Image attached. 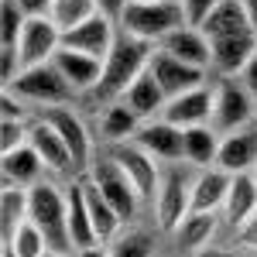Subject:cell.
I'll list each match as a JSON object with an SVG mask.
<instances>
[{
	"label": "cell",
	"instance_id": "cell-1",
	"mask_svg": "<svg viewBox=\"0 0 257 257\" xmlns=\"http://www.w3.org/2000/svg\"><path fill=\"white\" fill-rule=\"evenodd\" d=\"M151 48H155V45L134 38V35H127V31L117 38L113 52H110L106 62H103V76H99L96 89L89 93V96L99 103V110H103V106H110V103H117V99L131 89V82L148 69Z\"/></svg>",
	"mask_w": 257,
	"mask_h": 257
},
{
	"label": "cell",
	"instance_id": "cell-2",
	"mask_svg": "<svg viewBox=\"0 0 257 257\" xmlns=\"http://www.w3.org/2000/svg\"><path fill=\"white\" fill-rule=\"evenodd\" d=\"M65 213H69V189L62 192L52 178H41L38 185L28 189V216L45 230L48 250L76 254V247L69 240V226H65Z\"/></svg>",
	"mask_w": 257,
	"mask_h": 257
},
{
	"label": "cell",
	"instance_id": "cell-3",
	"mask_svg": "<svg viewBox=\"0 0 257 257\" xmlns=\"http://www.w3.org/2000/svg\"><path fill=\"white\" fill-rule=\"evenodd\" d=\"M185 24L189 18H185L182 0H148V4L131 0L120 18V31L148 41V45H158L165 35H172L175 28H185Z\"/></svg>",
	"mask_w": 257,
	"mask_h": 257
},
{
	"label": "cell",
	"instance_id": "cell-4",
	"mask_svg": "<svg viewBox=\"0 0 257 257\" xmlns=\"http://www.w3.org/2000/svg\"><path fill=\"white\" fill-rule=\"evenodd\" d=\"M216 89V99H213V131L216 134H233L240 127L254 123V106L257 99L247 93V86L237 79V76H219V82L213 86Z\"/></svg>",
	"mask_w": 257,
	"mask_h": 257
},
{
	"label": "cell",
	"instance_id": "cell-5",
	"mask_svg": "<svg viewBox=\"0 0 257 257\" xmlns=\"http://www.w3.org/2000/svg\"><path fill=\"white\" fill-rule=\"evenodd\" d=\"M86 178H89L99 192H103V199H106V202H110V206L120 213V219H123V223L138 216L141 192L134 189V182L127 178V172H123V168H120V165L110 158V155H99V158H93V165H89Z\"/></svg>",
	"mask_w": 257,
	"mask_h": 257
},
{
	"label": "cell",
	"instance_id": "cell-6",
	"mask_svg": "<svg viewBox=\"0 0 257 257\" xmlns=\"http://www.w3.org/2000/svg\"><path fill=\"white\" fill-rule=\"evenodd\" d=\"M4 89L18 93L24 103H38V106H62V103H69V99L76 96V89L62 79V72L52 62L24 69L18 79L11 82V86H4Z\"/></svg>",
	"mask_w": 257,
	"mask_h": 257
},
{
	"label": "cell",
	"instance_id": "cell-7",
	"mask_svg": "<svg viewBox=\"0 0 257 257\" xmlns=\"http://www.w3.org/2000/svg\"><path fill=\"white\" fill-rule=\"evenodd\" d=\"M175 165L178 161H172L161 172L158 192H155V216H158L161 230H175L182 223V216L192 209V178Z\"/></svg>",
	"mask_w": 257,
	"mask_h": 257
},
{
	"label": "cell",
	"instance_id": "cell-8",
	"mask_svg": "<svg viewBox=\"0 0 257 257\" xmlns=\"http://www.w3.org/2000/svg\"><path fill=\"white\" fill-rule=\"evenodd\" d=\"M106 155L117 161L120 168L127 172V178L134 182V189L141 192V199H155L158 192V182H161V165L138 141H120V144H106Z\"/></svg>",
	"mask_w": 257,
	"mask_h": 257
},
{
	"label": "cell",
	"instance_id": "cell-9",
	"mask_svg": "<svg viewBox=\"0 0 257 257\" xmlns=\"http://www.w3.org/2000/svg\"><path fill=\"white\" fill-rule=\"evenodd\" d=\"M41 117H45L62 134V141L69 144V155H72L76 172L86 175V172H89V165H93V138H89L86 123L79 120V113H76L72 106H65V103H62V106H45V110H41Z\"/></svg>",
	"mask_w": 257,
	"mask_h": 257
},
{
	"label": "cell",
	"instance_id": "cell-10",
	"mask_svg": "<svg viewBox=\"0 0 257 257\" xmlns=\"http://www.w3.org/2000/svg\"><path fill=\"white\" fill-rule=\"evenodd\" d=\"M148 72L158 79L161 93L172 99L178 93H189V89H196V86H206V69H196V65H189V62L175 59V55H168V52H161L158 45L151 48V59H148Z\"/></svg>",
	"mask_w": 257,
	"mask_h": 257
},
{
	"label": "cell",
	"instance_id": "cell-11",
	"mask_svg": "<svg viewBox=\"0 0 257 257\" xmlns=\"http://www.w3.org/2000/svg\"><path fill=\"white\" fill-rule=\"evenodd\" d=\"M117 21H110L106 14H93L89 21H82L79 28H72V31H65L62 35V45L65 48H76L82 55H93V59L106 62V55L113 52V45H117Z\"/></svg>",
	"mask_w": 257,
	"mask_h": 257
},
{
	"label": "cell",
	"instance_id": "cell-12",
	"mask_svg": "<svg viewBox=\"0 0 257 257\" xmlns=\"http://www.w3.org/2000/svg\"><path fill=\"white\" fill-rule=\"evenodd\" d=\"M131 141H138L155 161H165V165H172V161H185V131L175 127V123H168L165 117L144 120V123L138 127V134H134Z\"/></svg>",
	"mask_w": 257,
	"mask_h": 257
},
{
	"label": "cell",
	"instance_id": "cell-13",
	"mask_svg": "<svg viewBox=\"0 0 257 257\" xmlns=\"http://www.w3.org/2000/svg\"><path fill=\"white\" fill-rule=\"evenodd\" d=\"M59 48H62V31L55 28V21L52 18H28L24 31H21V41H18L24 69L52 62Z\"/></svg>",
	"mask_w": 257,
	"mask_h": 257
},
{
	"label": "cell",
	"instance_id": "cell-14",
	"mask_svg": "<svg viewBox=\"0 0 257 257\" xmlns=\"http://www.w3.org/2000/svg\"><path fill=\"white\" fill-rule=\"evenodd\" d=\"M213 99H216V89L206 82V86H196V89H189V93H178L165 103V110H161V117L168 120V123H175V127H199V123H209L213 120Z\"/></svg>",
	"mask_w": 257,
	"mask_h": 257
},
{
	"label": "cell",
	"instance_id": "cell-15",
	"mask_svg": "<svg viewBox=\"0 0 257 257\" xmlns=\"http://www.w3.org/2000/svg\"><path fill=\"white\" fill-rule=\"evenodd\" d=\"M213 72L216 76H240L243 65L257 55V31H240V35H223L213 38Z\"/></svg>",
	"mask_w": 257,
	"mask_h": 257
},
{
	"label": "cell",
	"instance_id": "cell-16",
	"mask_svg": "<svg viewBox=\"0 0 257 257\" xmlns=\"http://www.w3.org/2000/svg\"><path fill=\"white\" fill-rule=\"evenodd\" d=\"M28 144L35 148L45 161V168L52 172V175H65V172H76V165H72V155H69V144L62 141V134L48 123L45 117L31 120V131H28Z\"/></svg>",
	"mask_w": 257,
	"mask_h": 257
},
{
	"label": "cell",
	"instance_id": "cell-17",
	"mask_svg": "<svg viewBox=\"0 0 257 257\" xmlns=\"http://www.w3.org/2000/svg\"><path fill=\"white\" fill-rule=\"evenodd\" d=\"M158 48L168 52V55H175V59H182V62H189V65H196V69H206V72L213 65V45L202 35V28H196V24L175 28L172 35H165L158 41Z\"/></svg>",
	"mask_w": 257,
	"mask_h": 257
},
{
	"label": "cell",
	"instance_id": "cell-18",
	"mask_svg": "<svg viewBox=\"0 0 257 257\" xmlns=\"http://www.w3.org/2000/svg\"><path fill=\"white\" fill-rule=\"evenodd\" d=\"M52 65L62 72V79L76 89V96H79V93H86V96H89V93L96 89L99 76H103V62H99V59L82 55V52H76V48H65V45L55 52Z\"/></svg>",
	"mask_w": 257,
	"mask_h": 257
},
{
	"label": "cell",
	"instance_id": "cell-19",
	"mask_svg": "<svg viewBox=\"0 0 257 257\" xmlns=\"http://www.w3.org/2000/svg\"><path fill=\"white\" fill-rule=\"evenodd\" d=\"M216 165L226 168L230 175H240V172H254L257 168V127H240L233 134L219 141V155Z\"/></svg>",
	"mask_w": 257,
	"mask_h": 257
},
{
	"label": "cell",
	"instance_id": "cell-20",
	"mask_svg": "<svg viewBox=\"0 0 257 257\" xmlns=\"http://www.w3.org/2000/svg\"><path fill=\"white\" fill-rule=\"evenodd\" d=\"M223 216L233 230H243L250 219L257 216V178L254 172H240L230 182V192L223 202Z\"/></svg>",
	"mask_w": 257,
	"mask_h": 257
},
{
	"label": "cell",
	"instance_id": "cell-21",
	"mask_svg": "<svg viewBox=\"0 0 257 257\" xmlns=\"http://www.w3.org/2000/svg\"><path fill=\"white\" fill-rule=\"evenodd\" d=\"M0 165H4V185H18V189H31V185H38L41 178L48 175L41 155L31 144H21L14 151H4Z\"/></svg>",
	"mask_w": 257,
	"mask_h": 257
},
{
	"label": "cell",
	"instance_id": "cell-22",
	"mask_svg": "<svg viewBox=\"0 0 257 257\" xmlns=\"http://www.w3.org/2000/svg\"><path fill=\"white\" fill-rule=\"evenodd\" d=\"M230 182H233V175L226 168H219V165L202 168L192 178V209H199V213H219L223 202H226V192H230Z\"/></svg>",
	"mask_w": 257,
	"mask_h": 257
},
{
	"label": "cell",
	"instance_id": "cell-23",
	"mask_svg": "<svg viewBox=\"0 0 257 257\" xmlns=\"http://www.w3.org/2000/svg\"><path fill=\"white\" fill-rule=\"evenodd\" d=\"M120 103L134 113V117L144 123V120H155V117H161V110H165V103H168V96L161 93V86H158V79L144 69L138 79L131 82V89L120 96Z\"/></svg>",
	"mask_w": 257,
	"mask_h": 257
},
{
	"label": "cell",
	"instance_id": "cell-24",
	"mask_svg": "<svg viewBox=\"0 0 257 257\" xmlns=\"http://www.w3.org/2000/svg\"><path fill=\"white\" fill-rule=\"evenodd\" d=\"M65 226H69V240H72V247H76V250L99 243L96 230H93V219H89V206H86L82 178L69 185V213H65Z\"/></svg>",
	"mask_w": 257,
	"mask_h": 257
},
{
	"label": "cell",
	"instance_id": "cell-25",
	"mask_svg": "<svg viewBox=\"0 0 257 257\" xmlns=\"http://www.w3.org/2000/svg\"><path fill=\"white\" fill-rule=\"evenodd\" d=\"M202 28V35L213 41V38H223V35H240V31H257L250 18H247V11H243V4L240 0H223L216 11L209 14V18L199 24Z\"/></svg>",
	"mask_w": 257,
	"mask_h": 257
},
{
	"label": "cell",
	"instance_id": "cell-26",
	"mask_svg": "<svg viewBox=\"0 0 257 257\" xmlns=\"http://www.w3.org/2000/svg\"><path fill=\"white\" fill-rule=\"evenodd\" d=\"M172 233H175V240H178V247H182V250L199 254L202 247H209V240H213V233H216V213H199V209H189Z\"/></svg>",
	"mask_w": 257,
	"mask_h": 257
},
{
	"label": "cell",
	"instance_id": "cell-27",
	"mask_svg": "<svg viewBox=\"0 0 257 257\" xmlns=\"http://www.w3.org/2000/svg\"><path fill=\"white\" fill-rule=\"evenodd\" d=\"M82 189H86V206H89V219H93V230H96V240L99 243H106V240H113L117 237V230H120V213L103 199V192H99L96 185L89 182V178L82 175Z\"/></svg>",
	"mask_w": 257,
	"mask_h": 257
},
{
	"label": "cell",
	"instance_id": "cell-28",
	"mask_svg": "<svg viewBox=\"0 0 257 257\" xmlns=\"http://www.w3.org/2000/svg\"><path fill=\"white\" fill-rule=\"evenodd\" d=\"M219 141H223V134L213 131V123L185 127V161L196 165V168H209V165H216Z\"/></svg>",
	"mask_w": 257,
	"mask_h": 257
},
{
	"label": "cell",
	"instance_id": "cell-29",
	"mask_svg": "<svg viewBox=\"0 0 257 257\" xmlns=\"http://www.w3.org/2000/svg\"><path fill=\"white\" fill-rule=\"evenodd\" d=\"M141 120L123 106V103H110V106H103V113H99V141L103 144H120V141H131L138 134Z\"/></svg>",
	"mask_w": 257,
	"mask_h": 257
},
{
	"label": "cell",
	"instance_id": "cell-30",
	"mask_svg": "<svg viewBox=\"0 0 257 257\" xmlns=\"http://www.w3.org/2000/svg\"><path fill=\"white\" fill-rule=\"evenodd\" d=\"M45 250H48V237L31 216L24 219L11 237H4V254L11 257H41Z\"/></svg>",
	"mask_w": 257,
	"mask_h": 257
},
{
	"label": "cell",
	"instance_id": "cell-31",
	"mask_svg": "<svg viewBox=\"0 0 257 257\" xmlns=\"http://www.w3.org/2000/svg\"><path fill=\"white\" fill-rule=\"evenodd\" d=\"M93 14H99L96 0H55L48 18L55 21V28L65 35V31H72V28H79L82 21H89Z\"/></svg>",
	"mask_w": 257,
	"mask_h": 257
},
{
	"label": "cell",
	"instance_id": "cell-32",
	"mask_svg": "<svg viewBox=\"0 0 257 257\" xmlns=\"http://www.w3.org/2000/svg\"><path fill=\"white\" fill-rule=\"evenodd\" d=\"M0 219H4V237H11L21 223L28 219V189L4 185V206H0Z\"/></svg>",
	"mask_w": 257,
	"mask_h": 257
},
{
	"label": "cell",
	"instance_id": "cell-33",
	"mask_svg": "<svg viewBox=\"0 0 257 257\" xmlns=\"http://www.w3.org/2000/svg\"><path fill=\"white\" fill-rule=\"evenodd\" d=\"M110 254H113V257H151V254H155V243H151L148 233L131 230V233H123V237H113Z\"/></svg>",
	"mask_w": 257,
	"mask_h": 257
},
{
	"label": "cell",
	"instance_id": "cell-34",
	"mask_svg": "<svg viewBox=\"0 0 257 257\" xmlns=\"http://www.w3.org/2000/svg\"><path fill=\"white\" fill-rule=\"evenodd\" d=\"M0 21H4L0 41H4V45H18L21 31H24V24H28V14L21 11L18 0H4V14H0Z\"/></svg>",
	"mask_w": 257,
	"mask_h": 257
},
{
	"label": "cell",
	"instance_id": "cell-35",
	"mask_svg": "<svg viewBox=\"0 0 257 257\" xmlns=\"http://www.w3.org/2000/svg\"><path fill=\"white\" fill-rule=\"evenodd\" d=\"M28 131H31L28 120L4 117V127H0V151H14L21 144H28Z\"/></svg>",
	"mask_w": 257,
	"mask_h": 257
},
{
	"label": "cell",
	"instance_id": "cell-36",
	"mask_svg": "<svg viewBox=\"0 0 257 257\" xmlns=\"http://www.w3.org/2000/svg\"><path fill=\"white\" fill-rule=\"evenodd\" d=\"M223 0H182V7H185V18H189V24H202V21L209 18L213 11H216Z\"/></svg>",
	"mask_w": 257,
	"mask_h": 257
},
{
	"label": "cell",
	"instance_id": "cell-37",
	"mask_svg": "<svg viewBox=\"0 0 257 257\" xmlns=\"http://www.w3.org/2000/svg\"><path fill=\"white\" fill-rule=\"evenodd\" d=\"M18 4H21V11H24L28 18H48L55 0H18Z\"/></svg>",
	"mask_w": 257,
	"mask_h": 257
},
{
	"label": "cell",
	"instance_id": "cell-38",
	"mask_svg": "<svg viewBox=\"0 0 257 257\" xmlns=\"http://www.w3.org/2000/svg\"><path fill=\"white\" fill-rule=\"evenodd\" d=\"M127 4H131V0H96L99 14H106L110 21H117V24H120V18H123V11H127Z\"/></svg>",
	"mask_w": 257,
	"mask_h": 257
},
{
	"label": "cell",
	"instance_id": "cell-39",
	"mask_svg": "<svg viewBox=\"0 0 257 257\" xmlns=\"http://www.w3.org/2000/svg\"><path fill=\"white\" fill-rule=\"evenodd\" d=\"M237 79L243 82V86H247V93H250V96L257 99V55H254L250 62H247V65H243V72H240Z\"/></svg>",
	"mask_w": 257,
	"mask_h": 257
},
{
	"label": "cell",
	"instance_id": "cell-40",
	"mask_svg": "<svg viewBox=\"0 0 257 257\" xmlns=\"http://www.w3.org/2000/svg\"><path fill=\"white\" fill-rule=\"evenodd\" d=\"M76 257H113V254H110V247L93 243V247H82V250H76Z\"/></svg>",
	"mask_w": 257,
	"mask_h": 257
},
{
	"label": "cell",
	"instance_id": "cell-41",
	"mask_svg": "<svg viewBox=\"0 0 257 257\" xmlns=\"http://www.w3.org/2000/svg\"><path fill=\"white\" fill-rule=\"evenodd\" d=\"M192 257H243V254H233V250H216V247H202L199 254Z\"/></svg>",
	"mask_w": 257,
	"mask_h": 257
},
{
	"label": "cell",
	"instance_id": "cell-42",
	"mask_svg": "<svg viewBox=\"0 0 257 257\" xmlns=\"http://www.w3.org/2000/svg\"><path fill=\"white\" fill-rule=\"evenodd\" d=\"M243 4V11H247V18H250V24L257 28V0H240Z\"/></svg>",
	"mask_w": 257,
	"mask_h": 257
},
{
	"label": "cell",
	"instance_id": "cell-43",
	"mask_svg": "<svg viewBox=\"0 0 257 257\" xmlns=\"http://www.w3.org/2000/svg\"><path fill=\"white\" fill-rule=\"evenodd\" d=\"M41 257H76V254H65V250H45Z\"/></svg>",
	"mask_w": 257,
	"mask_h": 257
},
{
	"label": "cell",
	"instance_id": "cell-44",
	"mask_svg": "<svg viewBox=\"0 0 257 257\" xmlns=\"http://www.w3.org/2000/svg\"><path fill=\"white\" fill-rule=\"evenodd\" d=\"M138 4H148V0H138Z\"/></svg>",
	"mask_w": 257,
	"mask_h": 257
},
{
	"label": "cell",
	"instance_id": "cell-45",
	"mask_svg": "<svg viewBox=\"0 0 257 257\" xmlns=\"http://www.w3.org/2000/svg\"><path fill=\"white\" fill-rule=\"evenodd\" d=\"M254 178H257V168H254Z\"/></svg>",
	"mask_w": 257,
	"mask_h": 257
},
{
	"label": "cell",
	"instance_id": "cell-46",
	"mask_svg": "<svg viewBox=\"0 0 257 257\" xmlns=\"http://www.w3.org/2000/svg\"><path fill=\"white\" fill-rule=\"evenodd\" d=\"M250 257H257V254H250Z\"/></svg>",
	"mask_w": 257,
	"mask_h": 257
}]
</instances>
